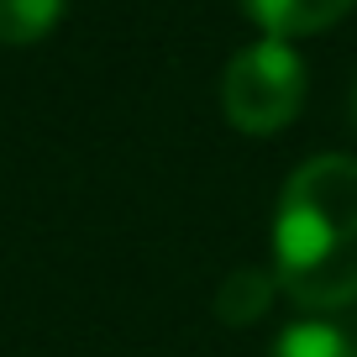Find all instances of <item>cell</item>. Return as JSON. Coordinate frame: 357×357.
I'll use <instances>...</instances> for the list:
<instances>
[{
	"label": "cell",
	"mask_w": 357,
	"mask_h": 357,
	"mask_svg": "<svg viewBox=\"0 0 357 357\" xmlns=\"http://www.w3.org/2000/svg\"><path fill=\"white\" fill-rule=\"evenodd\" d=\"M273 284L305 310L357 300V163L321 153L294 168L273 215Z\"/></svg>",
	"instance_id": "cell-1"
},
{
	"label": "cell",
	"mask_w": 357,
	"mask_h": 357,
	"mask_svg": "<svg viewBox=\"0 0 357 357\" xmlns=\"http://www.w3.org/2000/svg\"><path fill=\"white\" fill-rule=\"evenodd\" d=\"M305 100V63L289 43L279 37H263V43L242 47V53L226 63L221 79V111L236 132L247 137H268L279 126L294 121Z\"/></svg>",
	"instance_id": "cell-2"
},
{
	"label": "cell",
	"mask_w": 357,
	"mask_h": 357,
	"mask_svg": "<svg viewBox=\"0 0 357 357\" xmlns=\"http://www.w3.org/2000/svg\"><path fill=\"white\" fill-rule=\"evenodd\" d=\"M352 6H357V0H247L252 22L263 26L268 37H279V43H289V37H310V32H321V26L342 22Z\"/></svg>",
	"instance_id": "cell-3"
},
{
	"label": "cell",
	"mask_w": 357,
	"mask_h": 357,
	"mask_svg": "<svg viewBox=\"0 0 357 357\" xmlns=\"http://www.w3.org/2000/svg\"><path fill=\"white\" fill-rule=\"evenodd\" d=\"M273 273H263V268H236V273H226L221 289H215V315H221L226 326H252L257 315L273 305Z\"/></svg>",
	"instance_id": "cell-4"
},
{
	"label": "cell",
	"mask_w": 357,
	"mask_h": 357,
	"mask_svg": "<svg viewBox=\"0 0 357 357\" xmlns=\"http://www.w3.org/2000/svg\"><path fill=\"white\" fill-rule=\"evenodd\" d=\"M68 0H0V43L32 47L63 22Z\"/></svg>",
	"instance_id": "cell-5"
},
{
	"label": "cell",
	"mask_w": 357,
	"mask_h": 357,
	"mask_svg": "<svg viewBox=\"0 0 357 357\" xmlns=\"http://www.w3.org/2000/svg\"><path fill=\"white\" fill-rule=\"evenodd\" d=\"M273 357H357V347L326 321H294L273 342Z\"/></svg>",
	"instance_id": "cell-6"
}]
</instances>
